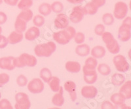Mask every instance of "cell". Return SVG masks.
Wrapping results in <instances>:
<instances>
[{
    "mask_svg": "<svg viewBox=\"0 0 131 109\" xmlns=\"http://www.w3.org/2000/svg\"><path fill=\"white\" fill-rule=\"evenodd\" d=\"M75 33L74 28L72 26H67L60 32L54 33L52 37L57 43L64 45L69 43L70 40L73 39Z\"/></svg>",
    "mask_w": 131,
    "mask_h": 109,
    "instance_id": "cell-1",
    "label": "cell"
},
{
    "mask_svg": "<svg viewBox=\"0 0 131 109\" xmlns=\"http://www.w3.org/2000/svg\"><path fill=\"white\" fill-rule=\"evenodd\" d=\"M56 48V44L50 41L46 43L37 45L34 48V52L38 57H49L55 52Z\"/></svg>",
    "mask_w": 131,
    "mask_h": 109,
    "instance_id": "cell-2",
    "label": "cell"
},
{
    "mask_svg": "<svg viewBox=\"0 0 131 109\" xmlns=\"http://www.w3.org/2000/svg\"><path fill=\"white\" fill-rule=\"evenodd\" d=\"M102 37L110 52L113 54H118L119 52L120 46L112 33L110 32H104L102 35Z\"/></svg>",
    "mask_w": 131,
    "mask_h": 109,
    "instance_id": "cell-3",
    "label": "cell"
},
{
    "mask_svg": "<svg viewBox=\"0 0 131 109\" xmlns=\"http://www.w3.org/2000/svg\"><path fill=\"white\" fill-rule=\"evenodd\" d=\"M131 18L128 17L124 19L122 25L118 30V37L122 42H127L131 37Z\"/></svg>",
    "mask_w": 131,
    "mask_h": 109,
    "instance_id": "cell-4",
    "label": "cell"
},
{
    "mask_svg": "<svg viewBox=\"0 0 131 109\" xmlns=\"http://www.w3.org/2000/svg\"><path fill=\"white\" fill-rule=\"evenodd\" d=\"M15 64L16 67L22 68L25 66L32 67L37 64V59L34 56L24 53L18 58H15Z\"/></svg>",
    "mask_w": 131,
    "mask_h": 109,
    "instance_id": "cell-5",
    "label": "cell"
},
{
    "mask_svg": "<svg viewBox=\"0 0 131 109\" xmlns=\"http://www.w3.org/2000/svg\"><path fill=\"white\" fill-rule=\"evenodd\" d=\"M15 108L16 109H29L31 106L28 96L23 92H19L15 95Z\"/></svg>",
    "mask_w": 131,
    "mask_h": 109,
    "instance_id": "cell-6",
    "label": "cell"
},
{
    "mask_svg": "<svg viewBox=\"0 0 131 109\" xmlns=\"http://www.w3.org/2000/svg\"><path fill=\"white\" fill-rule=\"evenodd\" d=\"M113 62L117 70L119 72H126L129 69L130 65L125 57L121 54L115 56L113 59Z\"/></svg>",
    "mask_w": 131,
    "mask_h": 109,
    "instance_id": "cell-7",
    "label": "cell"
},
{
    "mask_svg": "<svg viewBox=\"0 0 131 109\" xmlns=\"http://www.w3.org/2000/svg\"><path fill=\"white\" fill-rule=\"evenodd\" d=\"M128 10V6L126 3L122 2H117L115 5L113 17L117 19H123L126 17Z\"/></svg>",
    "mask_w": 131,
    "mask_h": 109,
    "instance_id": "cell-8",
    "label": "cell"
},
{
    "mask_svg": "<svg viewBox=\"0 0 131 109\" xmlns=\"http://www.w3.org/2000/svg\"><path fill=\"white\" fill-rule=\"evenodd\" d=\"M83 79L84 81L88 84H92L95 83L98 78L96 69H89L87 67H83Z\"/></svg>",
    "mask_w": 131,
    "mask_h": 109,
    "instance_id": "cell-9",
    "label": "cell"
},
{
    "mask_svg": "<svg viewBox=\"0 0 131 109\" xmlns=\"http://www.w3.org/2000/svg\"><path fill=\"white\" fill-rule=\"evenodd\" d=\"M27 84L28 89L32 93H39L44 90V84L39 78H34Z\"/></svg>",
    "mask_w": 131,
    "mask_h": 109,
    "instance_id": "cell-10",
    "label": "cell"
},
{
    "mask_svg": "<svg viewBox=\"0 0 131 109\" xmlns=\"http://www.w3.org/2000/svg\"><path fill=\"white\" fill-rule=\"evenodd\" d=\"M85 15L83 7L81 6L74 7L70 15V20L74 24H78L81 21Z\"/></svg>",
    "mask_w": 131,
    "mask_h": 109,
    "instance_id": "cell-11",
    "label": "cell"
},
{
    "mask_svg": "<svg viewBox=\"0 0 131 109\" xmlns=\"http://www.w3.org/2000/svg\"><path fill=\"white\" fill-rule=\"evenodd\" d=\"M15 58L14 57H3L0 58V68L2 69L11 71L15 69Z\"/></svg>",
    "mask_w": 131,
    "mask_h": 109,
    "instance_id": "cell-12",
    "label": "cell"
},
{
    "mask_svg": "<svg viewBox=\"0 0 131 109\" xmlns=\"http://www.w3.org/2000/svg\"><path fill=\"white\" fill-rule=\"evenodd\" d=\"M54 25L57 28L64 29L68 26L69 20L68 17L64 14H59L57 15V18L54 20Z\"/></svg>",
    "mask_w": 131,
    "mask_h": 109,
    "instance_id": "cell-13",
    "label": "cell"
},
{
    "mask_svg": "<svg viewBox=\"0 0 131 109\" xmlns=\"http://www.w3.org/2000/svg\"><path fill=\"white\" fill-rule=\"evenodd\" d=\"M64 89L67 92L69 93L70 98L72 101H75L77 99V94H76V85L75 82L73 81H67L64 83Z\"/></svg>",
    "mask_w": 131,
    "mask_h": 109,
    "instance_id": "cell-14",
    "label": "cell"
},
{
    "mask_svg": "<svg viewBox=\"0 0 131 109\" xmlns=\"http://www.w3.org/2000/svg\"><path fill=\"white\" fill-rule=\"evenodd\" d=\"M98 90L93 86H86L81 89V95L85 98H94L97 96Z\"/></svg>",
    "mask_w": 131,
    "mask_h": 109,
    "instance_id": "cell-15",
    "label": "cell"
},
{
    "mask_svg": "<svg viewBox=\"0 0 131 109\" xmlns=\"http://www.w3.org/2000/svg\"><path fill=\"white\" fill-rule=\"evenodd\" d=\"M57 93H56L52 98V103L54 106H62L64 105V98L63 96V88L62 87H60V89Z\"/></svg>",
    "mask_w": 131,
    "mask_h": 109,
    "instance_id": "cell-16",
    "label": "cell"
},
{
    "mask_svg": "<svg viewBox=\"0 0 131 109\" xmlns=\"http://www.w3.org/2000/svg\"><path fill=\"white\" fill-rule=\"evenodd\" d=\"M40 35V31L38 27H31L25 33V39L28 40H34Z\"/></svg>",
    "mask_w": 131,
    "mask_h": 109,
    "instance_id": "cell-17",
    "label": "cell"
},
{
    "mask_svg": "<svg viewBox=\"0 0 131 109\" xmlns=\"http://www.w3.org/2000/svg\"><path fill=\"white\" fill-rule=\"evenodd\" d=\"M23 33H20V32H11L9 36L7 38L8 43L10 44H16L20 43V41H22L23 39Z\"/></svg>",
    "mask_w": 131,
    "mask_h": 109,
    "instance_id": "cell-18",
    "label": "cell"
},
{
    "mask_svg": "<svg viewBox=\"0 0 131 109\" xmlns=\"http://www.w3.org/2000/svg\"><path fill=\"white\" fill-rule=\"evenodd\" d=\"M66 69L72 73H77L81 70V65L78 61H69L65 65Z\"/></svg>",
    "mask_w": 131,
    "mask_h": 109,
    "instance_id": "cell-19",
    "label": "cell"
},
{
    "mask_svg": "<svg viewBox=\"0 0 131 109\" xmlns=\"http://www.w3.org/2000/svg\"><path fill=\"white\" fill-rule=\"evenodd\" d=\"M119 93L125 97L126 99H129L131 97V81L126 82L120 88Z\"/></svg>",
    "mask_w": 131,
    "mask_h": 109,
    "instance_id": "cell-20",
    "label": "cell"
},
{
    "mask_svg": "<svg viewBox=\"0 0 131 109\" xmlns=\"http://www.w3.org/2000/svg\"><path fill=\"white\" fill-rule=\"evenodd\" d=\"M106 54V49L102 46H96L92 48L91 55L96 59H100L103 58Z\"/></svg>",
    "mask_w": 131,
    "mask_h": 109,
    "instance_id": "cell-21",
    "label": "cell"
},
{
    "mask_svg": "<svg viewBox=\"0 0 131 109\" xmlns=\"http://www.w3.org/2000/svg\"><path fill=\"white\" fill-rule=\"evenodd\" d=\"M75 52L79 56H86L90 53L89 46L86 44H81L80 45H78L75 48Z\"/></svg>",
    "mask_w": 131,
    "mask_h": 109,
    "instance_id": "cell-22",
    "label": "cell"
},
{
    "mask_svg": "<svg viewBox=\"0 0 131 109\" xmlns=\"http://www.w3.org/2000/svg\"><path fill=\"white\" fill-rule=\"evenodd\" d=\"M110 99L115 106H121L123 104H125L126 99L121 93H114L111 96Z\"/></svg>",
    "mask_w": 131,
    "mask_h": 109,
    "instance_id": "cell-23",
    "label": "cell"
},
{
    "mask_svg": "<svg viewBox=\"0 0 131 109\" xmlns=\"http://www.w3.org/2000/svg\"><path fill=\"white\" fill-rule=\"evenodd\" d=\"M27 22L22 18L17 17L15 23V29L16 32L23 33L26 30Z\"/></svg>",
    "mask_w": 131,
    "mask_h": 109,
    "instance_id": "cell-24",
    "label": "cell"
},
{
    "mask_svg": "<svg viewBox=\"0 0 131 109\" xmlns=\"http://www.w3.org/2000/svg\"><path fill=\"white\" fill-rule=\"evenodd\" d=\"M49 84V87L51 88V90L54 92H57L60 89V80L59 78L57 76H52L51 79L47 82Z\"/></svg>",
    "mask_w": 131,
    "mask_h": 109,
    "instance_id": "cell-25",
    "label": "cell"
},
{
    "mask_svg": "<svg viewBox=\"0 0 131 109\" xmlns=\"http://www.w3.org/2000/svg\"><path fill=\"white\" fill-rule=\"evenodd\" d=\"M83 9L85 15H93L96 13L97 11H98V7L91 2L85 5V6L83 7Z\"/></svg>",
    "mask_w": 131,
    "mask_h": 109,
    "instance_id": "cell-26",
    "label": "cell"
},
{
    "mask_svg": "<svg viewBox=\"0 0 131 109\" xmlns=\"http://www.w3.org/2000/svg\"><path fill=\"white\" fill-rule=\"evenodd\" d=\"M17 17L22 18L27 22L30 21L33 18V12L30 9H23Z\"/></svg>",
    "mask_w": 131,
    "mask_h": 109,
    "instance_id": "cell-27",
    "label": "cell"
},
{
    "mask_svg": "<svg viewBox=\"0 0 131 109\" xmlns=\"http://www.w3.org/2000/svg\"><path fill=\"white\" fill-rule=\"evenodd\" d=\"M125 80V78L122 74L115 73L112 76V82L113 85L119 86L122 85L124 83Z\"/></svg>",
    "mask_w": 131,
    "mask_h": 109,
    "instance_id": "cell-28",
    "label": "cell"
},
{
    "mask_svg": "<svg viewBox=\"0 0 131 109\" xmlns=\"http://www.w3.org/2000/svg\"><path fill=\"white\" fill-rule=\"evenodd\" d=\"M38 11H39V13L46 17V16H48V15L51 13L52 10H51V7L50 4L47 3H43L39 5Z\"/></svg>",
    "mask_w": 131,
    "mask_h": 109,
    "instance_id": "cell-29",
    "label": "cell"
},
{
    "mask_svg": "<svg viewBox=\"0 0 131 109\" xmlns=\"http://www.w3.org/2000/svg\"><path fill=\"white\" fill-rule=\"evenodd\" d=\"M39 75L42 80L45 82H48L52 78V73L51 71L48 68H43L41 69Z\"/></svg>",
    "mask_w": 131,
    "mask_h": 109,
    "instance_id": "cell-30",
    "label": "cell"
},
{
    "mask_svg": "<svg viewBox=\"0 0 131 109\" xmlns=\"http://www.w3.org/2000/svg\"><path fill=\"white\" fill-rule=\"evenodd\" d=\"M98 71L101 75L106 76V75H108L110 74L111 69L110 66L107 65L106 63H100L98 66Z\"/></svg>",
    "mask_w": 131,
    "mask_h": 109,
    "instance_id": "cell-31",
    "label": "cell"
},
{
    "mask_svg": "<svg viewBox=\"0 0 131 109\" xmlns=\"http://www.w3.org/2000/svg\"><path fill=\"white\" fill-rule=\"evenodd\" d=\"M98 65V61L93 57H90L85 60V66L89 69H95Z\"/></svg>",
    "mask_w": 131,
    "mask_h": 109,
    "instance_id": "cell-32",
    "label": "cell"
},
{
    "mask_svg": "<svg viewBox=\"0 0 131 109\" xmlns=\"http://www.w3.org/2000/svg\"><path fill=\"white\" fill-rule=\"evenodd\" d=\"M102 21L105 25H111L114 22V17L110 13H106L102 16Z\"/></svg>",
    "mask_w": 131,
    "mask_h": 109,
    "instance_id": "cell-33",
    "label": "cell"
},
{
    "mask_svg": "<svg viewBox=\"0 0 131 109\" xmlns=\"http://www.w3.org/2000/svg\"><path fill=\"white\" fill-rule=\"evenodd\" d=\"M33 5V0H20L18 4V7L20 9H30Z\"/></svg>",
    "mask_w": 131,
    "mask_h": 109,
    "instance_id": "cell-34",
    "label": "cell"
},
{
    "mask_svg": "<svg viewBox=\"0 0 131 109\" xmlns=\"http://www.w3.org/2000/svg\"><path fill=\"white\" fill-rule=\"evenodd\" d=\"M33 23L36 27H41L45 23V18L41 15H36L34 17Z\"/></svg>",
    "mask_w": 131,
    "mask_h": 109,
    "instance_id": "cell-35",
    "label": "cell"
},
{
    "mask_svg": "<svg viewBox=\"0 0 131 109\" xmlns=\"http://www.w3.org/2000/svg\"><path fill=\"white\" fill-rule=\"evenodd\" d=\"M51 10L52 11H54V12H57V13H59V12H61L63 11V9H64V6H63V4L60 2H54L52 5H51Z\"/></svg>",
    "mask_w": 131,
    "mask_h": 109,
    "instance_id": "cell-36",
    "label": "cell"
},
{
    "mask_svg": "<svg viewBox=\"0 0 131 109\" xmlns=\"http://www.w3.org/2000/svg\"><path fill=\"white\" fill-rule=\"evenodd\" d=\"M16 83L20 87H24L28 84V79L24 75H20L16 78Z\"/></svg>",
    "mask_w": 131,
    "mask_h": 109,
    "instance_id": "cell-37",
    "label": "cell"
},
{
    "mask_svg": "<svg viewBox=\"0 0 131 109\" xmlns=\"http://www.w3.org/2000/svg\"><path fill=\"white\" fill-rule=\"evenodd\" d=\"M73 39H74L75 42L76 43H78V44L83 43L84 41H85V35H84L83 33H81V32H78V33H75Z\"/></svg>",
    "mask_w": 131,
    "mask_h": 109,
    "instance_id": "cell-38",
    "label": "cell"
},
{
    "mask_svg": "<svg viewBox=\"0 0 131 109\" xmlns=\"http://www.w3.org/2000/svg\"><path fill=\"white\" fill-rule=\"evenodd\" d=\"M13 106L9 101L6 99L0 100V109H12Z\"/></svg>",
    "mask_w": 131,
    "mask_h": 109,
    "instance_id": "cell-39",
    "label": "cell"
},
{
    "mask_svg": "<svg viewBox=\"0 0 131 109\" xmlns=\"http://www.w3.org/2000/svg\"><path fill=\"white\" fill-rule=\"evenodd\" d=\"M105 31V27L104 25L102 24H98L94 28V32H95L96 35L98 36H102V35L104 33Z\"/></svg>",
    "mask_w": 131,
    "mask_h": 109,
    "instance_id": "cell-40",
    "label": "cell"
},
{
    "mask_svg": "<svg viewBox=\"0 0 131 109\" xmlns=\"http://www.w3.org/2000/svg\"><path fill=\"white\" fill-rule=\"evenodd\" d=\"M8 43H8L7 38L0 34V49L5 48L7 46Z\"/></svg>",
    "mask_w": 131,
    "mask_h": 109,
    "instance_id": "cell-41",
    "label": "cell"
},
{
    "mask_svg": "<svg viewBox=\"0 0 131 109\" xmlns=\"http://www.w3.org/2000/svg\"><path fill=\"white\" fill-rule=\"evenodd\" d=\"M101 108L103 109H112V108H115V106L109 101H105L104 103L102 104Z\"/></svg>",
    "mask_w": 131,
    "mask_h": 109,
    "instance_id": "cell-42",
    "label": "cell"
},
{
    "mask_svg": "<svg viewBox=\"0 0 131 109\" xmlns=\"http://www.w3.org/2000/svg\"><path fill=\"white\" fill-rule=\"evenodd\" d=\"M7 20V17L6 14L4 12L0 11V25L1 24H4Z\"/></svg>",
    "mask_w": 131,
    "mask_h": 109,
    "instance_id": "cell-43",
    "label": "cell"
},
{
    "mask_svg": "<svg viewBox=\"0 0 131 109\" xmlns=\"http://www.w3.org/2000/svg\"><path fill=\"white\" fill-rule=\"evenodd\" d=\"M92 2L98 7H100L105 4L106 0H92Z\"/></svg>",
    "mask_w": 131,
    "mask_h": 109,
    "instance_id": "cell-44",
    "label": "cell"
},
{
    "mask_svg": "<svg viewBox=\"0 0 131 109\" xmlns=\"http://www.w3.org/2000/svg\"><path fill=\"white\" fill-rule=\"evenodd\" d=\"M3 2L10 6H15L18 3V0H3Z\"/></svg>",
    "mask_w": 131,
    "mask_h": 109,
    "instance_id": "cell-45",
    "label": "cell"
},
{
    "mask_svg": "<svg viewBox=\"0 0 131 109\" xmlns=\"http://www.w3.org/2000/svg\"><path fill=\"white\" fill-rule=\"evenodd\" d=\"M69 3H73V4H79L83 2L84 0H67Z\"/></svg>",
    "mask_w": 131,
    "mask_h": 109,
    "instance_id": "cell-46",
    "label": "cell"
},
{
    "mask_svg": "<svg viewBox=\"0 0 131 109\" xmlns=\"http://www.w3.org/2000/svg\"><path fill=\"white\" fill-rule=\"evenodd\" d=\"M2 27L0 26V34L2 33Z\"/></svg>",
    "mask_w": 131,
    "mask_h": 109,
    "instance_id": "cell-47",
    "label": "cell"
},
{
    "mask_svg": "<svg viewBox=\"0 0 131 109\" xmlns=\"http://www.w3.org/2000/svg\"><path fill=\"white\" fill-rule=\"evenodd\" d=\"M2 2H3V0H0V5L2 4Z\"/></svg>",
    "mask_w": 131,
    "mask_h": 109,
    "instance_id": "cell-48",
    "label": "cell"
},
{
    "mask_svg": "<svg viewBox=\"0 0 131 109\" xmlns=\"http://www.w3.org/2000/svg\"><path fill=\"white\" fill-rule=\"evenodd\" d=\"M1 97H2V94H1V93H0V99H1Z\"/></svg>",
    "mask_w": 131,
    "mask_h": 109,
    "instance_id": "cell-49",
    "label": "cell"
},
{
    "mask_svg": "<svg viewBox=\"0 0 131 109\" xmlns=\"http://www.w3.org/2000/svg\"><path fill=\"white\" fill-rule=\"evenodd\" d=\"M1 87H2V86H1V84H0V88H1Z\"/></svg>",
    "mask_w": 131,
    "mask_h": 109,
    "instance_id": "cell-50",
    "label": "cell"
}]
</instances>
